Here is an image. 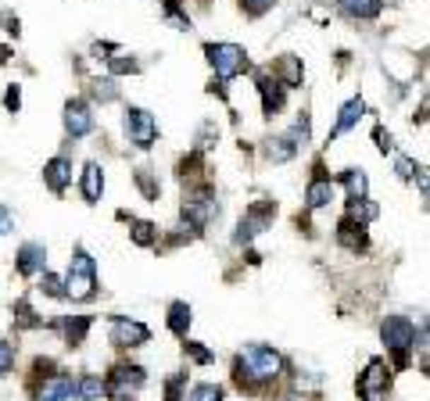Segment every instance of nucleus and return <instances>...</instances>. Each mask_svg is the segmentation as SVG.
<instances>
[{
    "instance_id": "obj_1",
    "label": "nucleus",
    "mask_w": 430,
    "mask_h": 401,
    "mask_svg": "<svg viewBox=\"0 0 430 401\" xmlns=\"http://www.w3.org/2000/svg\"><path fill=\"white\" fill-rule=\"evenodd\" d=\"M280 373H284L280 351L265 348V344H251L237 359V380L240 383H265V380H277Z\"/></svg>"
},
{
    "instance_id": "obj_2",
    "label": "nucleus",
    "mask_w": 430,
    "mask_h": 401,
    "mask_svg": "<svg viewBox=\"0 0 430 401\" xmlns=\"http://www.w3.org/2000/svg\"><path fill=\"white\" fill-rule=\"evenodd\" d=\"M93 294H97V265L86 251H76V258L69 265V276H65V298L90 301Z\"/></svg>"
},
{
    "instance_id": "obj_3",
    "label": "nucleus",
    "mask_w": 430,
    "mask_h": 401,
    "mask_svg": "<svg viewBox=\"0 0 430 401\" xmlns=\"http://www.w3.org/2000/svg\"><path fill=\"white\" fill-rule=\"evenodd\" d=\"M380 337H384V344H388V351L395 355V362L405 366L412 344H416V326H412L405 315H388L384 326H380Z\"/></svg>"
},
{
    "instance_id": "obj_4",
    "label": "nucleus",
    "mask_w": 430,
    "mask_h": 401,
    "mask_svg": "<svg viewBox=\"0 0 430 401\" xmlns=\"http://www.w3.org/2000/svg\"><path fill=\"white\" fill-rule=\"evenodd\" d=\"M204 54H208V62H211V69H215L219 79H233L248 69V54L237 43H208Z\"/></svg>"
},
{
    "instance_id": "obj_5",
    "label": "nucleus",
    "mask_w": 430,
    "mask_h": 401,
    "mask_svg": "<svg viewBox=\"0 0 430 401\" xmlns=\"http://www.w3.org/2000/svg\"><path fill=\"white\" fill-rule=\"evenodd\" d=\"M122 129H126L129 144H136V147H144V151L154 147V140H158V122H154V115H151L147 107H126Z\"/></svg>"
},
{
    "instance_id": "obj_6",
    "label": "nucleus",
    "mask_w": 430,
    "mask_h": 401,
    "mask_svg": "<svg viewBox=\"0 0 430 401\" xmlns=\"http://www.w3.org/2000/svg\"><path fill=\"white\" fill-rule=\"evenodd\" d=\"M108 337H112L115 348H140V344L151 340V330L136 319H126V315H112L108 322Z\"/></svg>"
},
{
    "instance_id": "obj_7",
    "label": "nucleus",
    "mask_w": 430,
    "mask_h": 401,
    "mask_svg": "<svg viewBox=\"0 0 430 401\" xmlns=\"http://www.w3.org/2000/svg\"><path fill=\"white\" fill-rule=\"evenodd\" d=\"M273 215H277V204L273 201H262V204H255L244 219H240V226H237V233H233V240L237 244H251L262 229L273 222Z\"/></svg>"
},
{
    "instance_id": "obj_8",
    "label": "nucleus",
    "mask_w": 430,
    "mask_h": 401,
    "mask_svg": "<svg viewBox=\"0 0 430 401\" xmlns=\"http://www.w3.org/2000/svg\"><path fill=\"white\" fill-rule=\"evenodd\" d=\"M65 129H69V136H90L93 133V111L83 100L65 104Z\"/></svg>"
},
{
    "instance_id": "obj_9",
    "label": "nucleus",
    "mask_w": 430,
    "mask_h": 401,
    "mask_svg": "<svg viewBox=\"0 0 430 401\" xmlns=\"http://www.w3.org/2000/svg\"><path fill=\"white\" fill-rule=\"evenodd\" d=\"M388 383H391L388 366H384L380 359H373V362L366 366L362 380H359V394H362V397H369V394H384V390H388Z\"/></svg>"
},
{
    "instance_id": "obj_10",
    "label": "nucleus",
    "mask_w": 430,
    "mask_h": 401,
    "mask_svg": "<svg viewBox=\"0 0 430 401\" xmlns=\"http://www.w3.org/2000/svg\"><path fill=\"white\" fill-rule=\"evenodd\" d=\"M43 183L54 190V194H62L69 183H72V161L69 158H50L43 165Z\"/></svg>"
},
{
    "instance_id": "obj_11",
    "label": "nucleus",
    "mask_w": 430,
    "mask_h": 401,
    "mask_svg": "<svg viewBox=\"0 0 430 401\" xmlns=\"http://www.w3.org/2000/svg\"><path fill=\"white\" fill-rule=\"evenodd\" d=\"M40 401H79L76 380H72V376H50V380L40 387Z\"/></svg>"
},
{
    "instance_id": "obj_12",
    "label": "nucleus",
    "mask_w": 430,
    "mask_h": 401,
    "mask_svg": "<svg viewBox=\"0 0 430 401\" xmlns=\"http://www.w3.org/2000/svg\"><path fill=\"white\" fill-rule=\"evenodd\" d=\"M362 115H366V104H362V97H351V100L341 107V115H337V126L330 129V140H337V136H344L348 129H355Z\"/></svg>"
},
{
    "instance_id": "obj_13",
    "label": "nucleus",
    "mask_w": 430,
    "mask_h": 401,
    "mask_svg": "<svg viewBox=\"0 0 430 401\" xmlns=\"http://www.w3.org/2000/svg\"><path fill=\"white\" fill-rule=\"evenodd\" d=\"M43 265H47V248L43 244H22L18 248V272L22 276H36V272H43Z\"/></svg>"
},
{
    "instance_id": "obj_14",
    "label": "nucleus",
    "mask_w": 430,
    "mask_h": 401,
    "mask_svg": "<svg viewBox=\"0 0 430 401\" xmlns=\"http://www.w3.org/2000/svg\"><path fill=\"white\" fill-rule=\"evenodd\" d=\"M330 201H334V180L330 176H315L308 183V190H305V204L315 211V208H327Z\"/></svg>"
},
{
    "instance_id": "obj_15",
    "label": "nucleus",
    "mask_w": 430,
    "mask_h": 401,
    "mask_svg": "<svg viewBox=\"0 0 430 401\" xmlns=\"http://www.w3.org/2000/svg\"><path fill=\"white\" fill-rule=\"evenodd\" d=\"M258 93H262V111L265 115L284 107V83L280 79H258Z\"/></svg>"
},
{
    "instance_id": "obj_16",
    "label": "nucleus",
    "mask_w": 430,
    "mask_h": 401,
    "mask_svg": "<svg viewBox=\"0 0 430 401\" xmlns=\"http://www.w3.org/2000/svg\"><path fill=\"white\" fill-rule=\"evenodd\" d=\"M337 4H341L344 15H351V18H359V22L376 18V15L384 11V0H337Z\"/></svg>"
},
{
    "instance_id": "obj_17",
    "label": "nucleus",
    "mask_w": 430,
    "mask_h": 401,
    "mask_svg": "<svg viewBox=\"0 0 430 401\" xmlns=\"http://www.w3.org/2000/svg\"><path fill=\"white\" fill-rule=\"evenodd\" d=\"M100 190H104V172H100V165H86L83 168V197H86V204H97L100 201Z\"/></svg>"
},
{
    "instance_id": "obj_18",
    "label": "nucleus",
    "mask_w": 430,
    "mask_h": 401,
    "mask_svg": "<svg viewBox=\"0 0 430 401\" xmlns=\"http://www.w3.org/2000/svg\"><path fill=\"white\" fill-rule=\"evenodd\" d=\"M112 383H115V387H122V390H136V387H144V383H147V373H144L140 366H115Z\"/></svg>"
},
{
    "instance_id": "obj_19",
    "label": "nucleus",
    "mask_w": 430,
    "mask_h": 401,
    "mask_svg": "<svg viewBox=\"0 0 430 401\" xmlns=\"http://www.w3.org/2000/svg\"><path fill=\"white\" fill-rule=\"evenodd\" d=\"M362 229H366V226H362V222H355V219L348 215V219H341V233H337V237H341V244H344V248L362 251V248H366V233H362Z\"/></svg>"
},
{
    "instance_id": "obj_20",
    "label": "nucleus",
    "mask_w": 430,
    "mask_h": 401,
    "mask_svg": "<svg viewBox=\"0 0 430 401\" xmlns=\"http://www.w3.org/2000/svg\"><path fill=\"white\" fill-rule=\"evenodd\" d=\"M294 154H298V144H294L291 136H273V140L265 144V158L277 161V165H280V161H291Z\"/></svg>"
},
{
    "instance_id": "obj_21",
    "label": "nucleus",
    "mask_w": 430,
    "mask_h": 401,
    "mask_svg": "<svg viewBox=\"0 0 430 401\" xmlns=\"http://www.w3.org/2000/svg\"><path fill=\"white\" fill-rule=\"evenodd\" d=\"M90 315H69L65 322H62V330H65V340L72 344V348H79V344L86 340V330H90Z\"/></svg>"
},
{
    "instance_id": "obj_22",
    "label": "nucleus",
    "mask_w": 430,
    "mask_h": 401,
    "mask_svg": "<svg viewBox=\"0 0 430 401\" xmlns=\"http://www.w3.org/2000/svg\"><path fill=\"white\" fill-rule=\"evenodd\" d=\"M341 183L348 187V197H351V201L366 197V190H369V180H366V172H359V168H344V172H341Z\"/></svg>"
},
{
    "instance_id": "obj_23",
    "label": "nucleus",
    "mask_w": 430,
    "mask_h": 401,
    "mask_svg": "<svg viewBox=\"0 0 430 401\" xmlns=\"http://www.w3.org/2000/svg\"><path fill=\"white\" fill-rule=\"evenodd\" d=\"M76 394H79V401H100V397L108 394V383H104L100 376H83V380L76 383Z\"/></svg>"
},
{
    "instance_id": "obj_24",
    "label": "nucleus",
    "mask_w": 430,
    "mask_h": 401,
    "mask_svg": "<svg viewBox=\"0 0 430 401\" xmlns=\"http://www.w3.org/2000/svg\"><path fill=\"white\" fill-rule=\"evenodd\" d=\"M169 330H173L176 337H187V330H190V305H187V301H176V305L169 308Z\"/></svg>"
},
{
    "instance_id": "obj_25",
    "label": "nucleus",
    "mask_w": 430,
    "mask_h": 401,
    "mask_svg": "<svg viewBox=\"0 0 430 401\" xmlns=\"http://www.w3.org/2000/svg\"><path fill=\"white\" fill-rule=\"evenodd\" d=\"M129 237H133V244H136V248H151V244L158 240V229H154V222H147V219H136V222H133V233H129Z\"/></svg>"
},
{
    "instance_id": "obj_26",
    "label": "nucleus",
    "mask_w": 430,
    "mask_h": 401,
    "mask_svg": "<svg viewBox=\"0 0 430 401\" xmlns=\"http://www.w3.org/2000/svg\"><path fill=\"white\" fill-rule=\"evenodd\" d=\"M280 76H284V90H291V86H298L301 83V65H298V57H284L280 62Z\"/></svg>"
},
{
    "instance_id": "obj_27",
    "label": "nucleus",
    "mask_w": 430,
    "mask_h": 401,
    "mask_svg": "<svg viewBox=\"0 0 430 401\" xmlns=\"http://www.w3.org/2000/svg\"><path fill=\"white\" fill-rule=\"evenodd\" d=\"M351 219H355V222H362V226H366V222H373V219H376V204H373V201H366V197L351 201Z\"/></svg>"
},
{
    "instance_id": "obj_28",
    "label": "nucleus",
    "mask_w": 430,
    "mask_h": 401,
    "mask_svg": "<svg viewBox=\"0 0 430 401\" xmlns=\"http://www.w3.org/2000/svg\"><path fill=\"white\" fill-rule=\"evenodd\" d=\"M183 348H187V359H190V362H197V366H208V362H215V355L204 348V344H197V340H187Z\"/></svg>"
},
{
    "instance_id": "obj_29",
    "label": "nucleus",
    "mask_w": 430,
    "mask_h": 401,
    "mask_svg": "<svg viewBox=\"0 0 430 401\" xmlns=\"http://www.w3.org/2000/svg\"><path fill=\"white\" fill-rule=\"evenodd\" d=\"M190 401H223V387H215V383H197L190 390Z\"/></svg>"
},
{
    "instance_id": "obj_30",
    "label": "nucleus",
    "mask_w": 430,
    "mask_h": 401,
    "mask_svg": "<svg viewBox=\"0 0 430 401\" xmlns=\"http://www.w3.org/2000/svg\"><path fill=\"white\" fill-rule=\"evenodd\" d=\"M11 366H15V348L8 340H0V376L11 373Z\"/></svg>"
},
{
    "instance_id": "obj_31",
    "label": "nucleus",
    "mask_w": 430,
    "mask_h": 401,
    "mask_svg": "<svg viewBox=\"0 0 430 401\" xmlns=\"http://www.w3.org/2000/svg\"><path fill=\"white\" fill-rule=\"evenodd\" d=\"M43 291H47L50 298H65V283H62L58 276H50V272H43Z\"/></svg>"
},
{
    "instance_id": "obj_32",
    "label": "nucleus",
    "mask_w": 430,
    "mask_h": 401,
    "mask_svg": "<svg viewBox=\"0 0 430 401\" xmlns=\"http://www.w3.org/2000/svg\"><path fill=\"white\" fill-rule=\"evenodd\" d=\"M93 97L104 104V100H115V83L104 79V83H93Z\"/></svg>"
},
{
    "instance_id": "obj_33",
    "label": "nucleus",
    "mask_w": 430,
    "mask_h": 401,
    "mask_svg": "<svg viewBox=\"0 0 430 401\" xmlns=\"http://www.w3.org/2000/svg\"><path fill=\"white\" fill-rule=\"evenodd\" d=\"M240 4H244V11H248V15H265L269 8L277 4V0H240Z\"/></svg>"
},
{
    "instance_id": "obj_34",
    "label": "nucleus",
    "mask_w": 430,
    "mask_h": 401,
    "mask_svg": "<svg viewBox=\"0 0 430 401\" xmlns=\"http://www.w3.org/2000/svg\"><path fill=\"white\" fill-rule=\"evenodd\" d=\"M398 176H402V180H416V176H419V165H416L412 158H398Z\"/></svg>"
},
{
    "instance_id": "obj_35",
    "label": "nucleus",
    "mask_w": 430,
    "mask_h": 401,
    "mask_svg": "<svg viewBox=\"0 0 430 401\" xmlns=\"http://www.w3.org/2000/svg\"><path fill=\"white\" fill-rule=\"evenodd\" d=\"M183 383H187V376L180 373V376H173L169 383H165V401H180V390H183Z\"/></svg>"
},
{
    "instance_id": "obj_36",
    "label": "nucleus",
    "mask_w": 430,
    "mask_h": 401,
    "mask_svg": "<svg viewBox=\"0 0 430 401\" xmlns=\"http://www.w3.org/2000/svg\"><path fill=\"white\" fill-rule=\"evenodd\" d=\"M136 183H140V190H144V194H147L151 201L158 197V187L151 183V176H147V168H140V172H136Z\"/></svg>"
},
{
    "instance_id": "obj_37",
    "label": "nucleus",
    "mask_w": 430,
    "mask_h": 401,
    "mask_svg": "<svg viewBox=\"0 0 430 401\" xmlns=\"http://www.w3.org/2000/svg\"><path fill=\"white\" fill-rule=\"evenodd\" d=\"M4 104H8V111H18V107H22V90L11 86V90L4 93Z\"/></svg>"
},
{
    "instance_id": "obj_38",
    "label": "nucleus",
    "mask_w": 430,
    "mask_h": 401,
    "mask_svg": "<svg viewBox=\"0 0 430 401\" xmlns=\"http://www.w3.org/2000/svg\"><path fill=\"white\" fill-rule=\"evenodd\" d=\"M376 147H380L384 154H388V151H395V144H391V133H384V126L376 129Z\"/></svg>"
},
{
    "instance_id": "obj_39",
    "label": "nucleus",
    "mask_w": 430,
    "mask_h": 401,
    "mask_svg": "<svg viewBox=\"0 0 430 401\" xmlns=\"http://www.w3.org/2000/svg\"><path fill=\"white\" fill-rule=\"evenodd\" d=\"M112 69H115V72H136L140 65L133 62V57H129V62H126V57H119V62H112Z\"/></svg>"
},
{
    "instance_id": "obj_40",
    "label": "nucleus",
    "mask_w": 430,
    "mask_h": 401,
    "mask_svg": "<svg viewBox=\"0 0 430 401\" xmlns=\"http://www.w3.org/2000/svg\"><path fill=\"white\" fill-rule=\"evenodd\" d=\"M8 229H11V219H8L4 211H0V233H8Z\"/></svg>"
},
{
    "instance_id": "obj_41",
    "label": "nucleus",
    "mask_w": 430,
    "mask_h": 401,
    "mask_svg": "<svg viewBox=\"0 0 430 401\" xmlns=\"http://www.w3.org/2000/svg\"><path fill=\"white\" fill-rule=\"evenodd\" d=\"M112 401H133V397H129V394H115Z\"/></svg>"
}]
</instances>
